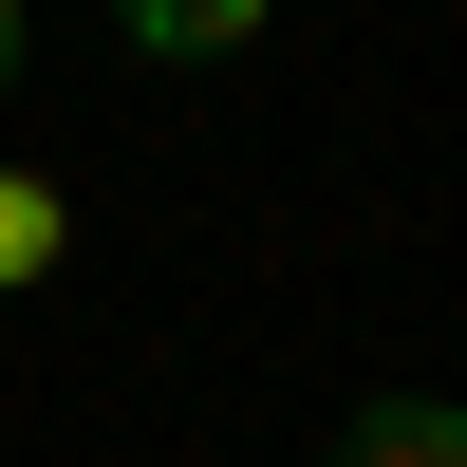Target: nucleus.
I'll return each instance as SVG.
<instances>
[{
    "label": "nucleus",
    "mask_w": 467,
    "mask_h": 467,
    "mask_svg": "<svg viewBox=\"0 0 467 467\" xmlns=\"http://www.w3.org/2000/svg\"><path fill=\"white\" fill-rule=\"evenodd\" d=\"M19 57H37V37H19V19H0V94H19Z\"/></svg>",
    "instance_id": "4"
},
{
    "label": "nucleus",
    "mask_w": 467,
    "mask_h": 467,
    "mask_svg": "<svg viewBox=\"0 0 467 467\" xmlns=\"http://www.w3.org/2000/svg\"><path fill=\"white\" fill-rule=\"evenodd\" d=\"M262 0H131V57H244Z\"/></svg>",
    "instance_id": "2"
},
{
    "label": "nucleus",
    "mask_w": 467,
    "mask_h": 467,
    "mask_svg": "<svg viewBox=\"0 0 467 467\" xmlns=\"http://www.w3.org/2000/svg\"><path fill=\"white\" fill-rule=\"evenodd\" d=\"M337 467H467V411L449 393H374L356 431H337Z\"/></svg>",
    "instance_id": "1"
},
{
    "label": "nucleus",
    "mask_w": 467,
    "mask_h": 467,
    "mask_svg": "<svg viewBox=\"0 0 467 467\" xmlns=\"http://www.w3.org/2000/svg\"><path fill=\"white\" fill-rule=\"evenodd\" d=\"M37 262H57V187L0 169V281H37Z\"/></svg>",
    "instance_id": "3"
}]
</instances>
